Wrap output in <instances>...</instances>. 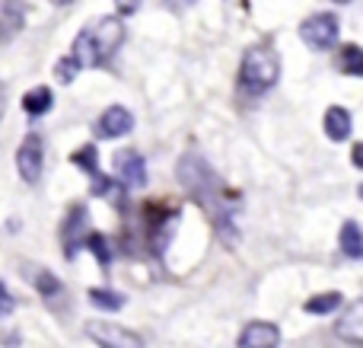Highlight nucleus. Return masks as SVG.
I'll return each mask as SVG.
<instances>
[{
	"mask_svg": "<svg viewBox=\"0 0 363 348\" xmlns=\"http://www.w3.org/2000/svg\"><path fill=\"white\" fill-rule=\"evenodd\" d=\"M74 163L80 166V170H86V173H93V176H96V173H99V170H96V147L86 144L83 151H77L74 153Z\"/></svg>",
	"mask_w": 363,
	"mask_h": 348,
	"instance_id": "nucleus-17",
	"label": "nucleus"
},
{
	"mask_svg": "<svg viewBox=\"0 0 363 348\" xmlns=\"http://www.w3.org/2000/svg\"><path fill=\"white\" fill-rule=\"evenodd\" d=\"M4 106H6V89H4V83H0V115H4Z\"/></svg>",
	"mask_w": 363,
	"mask_h": 348,
	"instance_id": "nucleus-23",
	"label": "nucleus"
},
{
	"mask_svg": "<svg viewBox=\"0 0 363 348\" xmlns=\"http://www.w3.org/2000/svg\"><path fill=\"white\" fill-rule=\"evenodd\" d=\"M277 345H281V332H277L274 323H264V320L249 323L236 342V348H277Z\"/></svg>",
	"mask_w": 363,
	"mask_h": 348,
	"instance_id": "nucleus-7",
	"label": "nucleus"
},
{
	"mask_svg": "<svg viewBox=\"0 0 363 348\" xmlns=\"http://www.w3.org/2000/svg\"><path fill=\"white\" fill-rule=\"evenodd\" d=\"M83 36H86V42H89V48H93L96 61L102 64V61H106V58L121 45V38H125V26H121V19L106 16V19H99L93 29L83 32Z\"/></svg>",
	"mask_w": 363,
	"mask_h": 348,
	"instance_id": "nucleus-5",
	"label": "nucleus"
},
{
	"mask_svg": "<svg viewBox=\"0 0 363 348\" xmlns=\"http://www.w3.org/2000/svg\"><path fill=\"white\" fill-rule=\"evenodd\" d=\"M325 134L332 141H347L351 138V112L341 106H332L325 112Z\"/></svg>",
	"mask_w": 363,
	"mask_h": 348,
	"instance_id": "nucleus-11",
	"label": "nucleus"
},
{
	"mask_svg": "<svg viewBox=\"0 0 363 348\" xmlns=\"http://www.w3.org/2000/svg\"><path fill=\"white\" fill-rule=\"evenodd\" d=\"M134 128V115L128 112L125 106H112L102 112L99 125H96V131L102 134V138H121V134H128Z\"/></svg>",
	"mask_w": 363,
	"mask_h": 348,
	"instance_id": "nucleus-8",
	"label": "nucleus"
},
{
	"mask_svg": "<svg viewBox=\"0 0 363 348\" xmlns=\"http://www.w3.org/2000/svg\"><path fill=\"white\" fill-rule=\"evenodd\" d=\"M118 173H121V183H125L128 189H144L147 170H144V160H140L138 153H131V151L118 153Z\"/></svg>",
	"mask_w": 363,
	"mask_h": 348,
	"instance_id": "nucleus-10",
	"label": "nucleus"
},
{
	"mask_svg": "<svg viewBox=\"0 0 363 348\" xmlns=\"http://www.w3.org/2000/svg\"><path fill=\"white\" fill-rule=\"evenodd\" d=\"M83 332L99 348H144L138 332L125 330V326H118V323H108V320H89V323L83 326Z\"/></svg>",
	"mask_w": 363,
	"mask_h": 348,
	"instance_id": "nucleus-3",
	"label": "nucleus"
},
{
	"mask_svg": "<svg viewBox=\"0 0 363 348\" xmlns=\"http://www.w3.org/2000/svg\"><path fill=\"white\" fill-rule=\"evenodd\" d=\"M341 249H345V256H351V259H360L363 256V236L354 221H347L345 227H341Z\"/></svg>",
	"mask_w": 363,
	"mask_h": 348,
	"instance_id": "nucleus-12",
	"label": "nucleus"
},
{
	"mask_svg": "<svg viewBox=\"0 0 363 348\" xmlns=\"http://www.w3.org/2000/svg\"><path fill=\"white\" fill-rule=\"evenodd\" d=\"M10 310H13V294L6 291V285H0V317H6Z\"/></svg>",
	"mask_w": 363,
	"mask_h": 348,
	"instance_id": "nucleus-21",
	"label": "nucleus"
},
{
	"mask_svg": "<svg viewBox=\"0 0 363 348\" xmlns=\"http://www.w3.org/2000/svg\"><path fill=\"white\" fill-rule=\"evenodd\" d=\"M335 4H351V0H335Z\"/></svg>",
	"mask_w": 363,
	"mask_h": 348,
	"instance_id": "nucleus-25",
	"label": "nucleus"
},
{
	"mask_svg": "<svg viewBox=\"0 0 363 348\" xmlns=\"http://www.w3.org/2000/svg\"><path fill=\"white\" fill-rule=\"evenodd\" d=\"M23 109H26L29 115H45V112L51 109V89H48V87H35L32 93H26Z\"/></svg>",
	"mask_w": 363,
	"mask_h": 348,
	"instance_id": "nucleus-13",
	"label": "nucleus"
},
{
	"mask_svg": "<svg viewBox=\"0 0 363 348\" xmlns=\"http://www.w3.org/2000/svg\"><path fill=\"white\" fill-rule=\"evenodd\" d=\"M179 4H194V0H179Z\"/></svg>",
	"mask_w": 363,
	"mask_h": 348,
	"instance_id": "nucleus-26",
	"label": "nucleus"
},
{
	"mask_svg": "<svg viewBox=\"0 0 363 348\" xmlns=\"http://www.w3.org/2000/svg\"><path fill=\"white\" fill-rule=\"evenodd\" d=\"M89 300H93L99 310H121V307H125V298L115 291H106V288H93V291H89Z\"/></svg>",
	"mask_w": 363,
	"mask_h": 348,
	"instance_id": "nucleus-15",
	"label": "nucleus"
},
{
	"mask_svg": "<svg viewBox=\"0 0 363 348\" xmlns=\"http://www.w3.org/2000/svg\"><path fill=\"white\" fill-rule=\"evenodd\" d=\"M86 246H93L96 249V256H99V262H102V268H108V249H106V240H102L99 234H93L86 240Z\"/></svg>",
	"mask_w": 363,
	"mask_h": 348,
	"instance_id": "nucleus-20",
	"label": "nucleus"
},
{
	"mask_svg": "<svg viewBox=\"0 0 363 348\" xmlns=\"http://www.w3.org/2000/svg\"><path fill=\"white\" fill-rule=\"evenodd\" d=\"M77 70H80V67H77L74 58H61V61L55 64V74H57V80H61V83H70V80H74Z\"/></svg>",
	"mask_w": 363,
	"mask_h": 348,
	"instance_id": "nucleus-18",
	"label": "nucleus"
},
{
	"mask_svg": "<svg viewBox=\"0 0 363 348\" xmlns=\"http://www.w3.org/2000/svg\"><path fill=\"white\" fill-rule=\"evenodd\" d=\"M341 70L354 74V77L363 74V51L357 45H345V48H341Z\"/></svg>",
	"mask_w": 363,
	"mask_h": 348,
	"instance_id": "nucleus-16",
	"label": "nucleus"
},
{
	"mask_svg": "<svg viewBox=\"0 0 363 348\" xmlns=\"http://www.w3.org/2000/svg\"><path fill=\"white\" fill-rule=\"evenodd\" d=\"M38 291H42L45 298H51V294L61 291V281H57L55 275H48V272H38Z\"/></svg>",
	"mask_w": 363,
	"mask_h": 348,
	"instance_id": "nucleus-19",
	"label": "nucleus"
},
{
	"mask_svg": "<svg viewBox=\"0 0 363 348\" xmlns=\"http://www.w3.org/2000/svg\"><path fill=\"white\" fill-rule=\"evenodd\" d=\"M138 6H140V0H115V10H118L121 16H131Z\"/></svg>",
	"mask_w": 363,
	"mask_h": 348,
	"instance_id": "nucleus-22",
	"label": "nucleus"
},
{
	"mask_svg": "<svg viewBox=\"0 0 363 348\" xmlns=\"http://www.w3.org/2000/svg\"><path fill=\"white\" fill-rule=\"evenodd\" d=\"M277 77H281V61L268 45H255L245 51L242 67H239V83L245 93H264L277 83Z\"/></svg>",
	"mask_w": 363,
	"mask_h": 348,
	"instance_id": "nucleus-1",
	"label": "nucleus"
},
{
	"mask_svg": "<svg viewBox=\"0 0 363 348\" xmlns=\"http://www.w3.org/2000/svg\"><path fill=\"white\" fill-rule=\"evenodd\" d=\"M51 4H57V6H64V4H70V0H51Z\"/></svg>",
	"mask_w": 363,
	"mask_h": 348,
	"instance_id": "nucleus-24",
	"label": "nucleus"
},
{
	"mask_svg": "<svg viewBox=\"0 0 363 348\" xmlns=\"http://www.w3.org/2000/svg\"><path fill=\"white\" fill-rule=\"evenodd\" d=\"M179 179L188 185L191 198H198L207 211H217V217H223V208H220V198H223V185L213 179V173L201 163L198 157H182L179 163Z\"/></svg>",
	"mask_w": 363,
	"mask_h": 348,
	"instance_id": "nucleus-2",
	"label": "nucleus"
},
{
	"mask_svg": "<svg viewBox=\"0 0 363 348\" xmlns=\"http://www.w3.org/2000/svg\"><path fill=\"white\" fill-rule=\"evenodd\" d=\"M338 307H341V294L338 291H328V294H319V298L306 300V313H315V317H325V313L338 310Z\"/></svg>",
	"mask_w": 363,
	"mask_h": 348,
	"instance_id": "nucleus-14",
	"label": "nucleus"
},
{
	"mask_svg": "<svg viewBox=\"0 0 363 348\" xmlns=\"http://www.w3.org/2000/svg\"><path fill=\"white\" fill-rule=\"evenodd\" d=\"M338 29L341 26H338V16H335V13H315V16L303 19L300 36L313 51H325L338 42Z\"/></svg>",
	"mask_w": 363,
	"mask_h": 348,
	"instance_id": "nucleus-4",
	"label": "nucleus"
},
{
	"mask_svg": "<svg viewBox=\"0 0 363 348\" xmlns=\"http://www.w3.org/2000/svg\"><path fill=\"white\" fill-rule=\"evenodd\" d=\"M42 157H45V144H42V138H35V134L26 138L23 147L16 151V170L29 185H35L38 179H42Z\"/></svg>",
	"mask_w": 363,
	"mask_h": 348,
	"instance_id": "nucleus-6",
	"label": "nucleus"
},
{
	"mask_svg": "<svg viewBox=\"0 0 363 348\" xmlns=\"http://www.w3.org/2000/svg\"><path fill=\"white\" fill-rule=\"evenodd\" d=\"M338 336L351 345H360L363 342V300H354L347 307V313L338 320Z\"/></svg>",
	"mask_w": 363,
	"mask_h": 348,
	"instance_id": "nucleus-9",
	"label": "nucleus"
}]
</instances>
